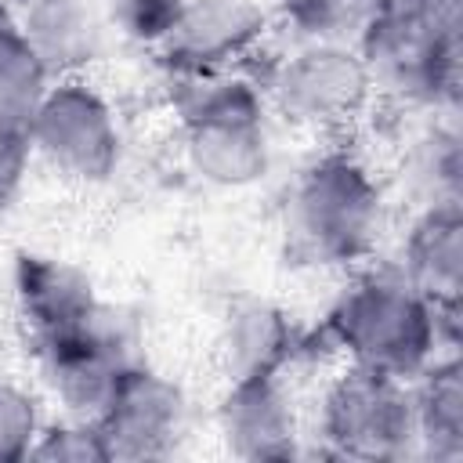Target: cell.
<instances>
[{"label":"cell","mask_w":463,"mask_h":463,"mask_svg":"<svg viewBox=\"0 0 463 463\" xmlns=\"http://www.w3.org/2000/svg\"><path fill=\"white\" fill-rule=\"evenodd\" d=\"M452 322L456 307L430 304L402 268H373L336 297L322 333L351 365L412 380L434 362L441 329Z\"/></svg>","instance_id":"cell-1"},{"label":"cell","mask_w":463,"mask_h":463,"mask_svg":"<svg viewBox=\"0 0 463 463\" xmlns=\"http://www.w3.org/2000/svg\"><path fill=\"white\" fill-rule=\"evenodd\" d=\"M170 101L184 127V152L192 170L221 188H246L271 166L264 130V90L232 69L177 72Z\"/></svg>","instance_id":"cell-2"},{"label":"cell","mask_w":463,"mask_h":463,"mask_svg":"<svg viewBox=\"0 0 463 463\" xmlns=\"http://www.w3.org/2000/svg\"><path fill=\"white\" fill-rule=\"evenodd\" d=\"M373 87L402 101L438 105L459 90V7H373L354 36Z\"/></svg>","instance_id":"cell-3"},{"label":"cell","mask_w":463,"mask_h":463,"mask_svg":"<svg viewBox=\"0 0 463 463\" xmlns=\"http://www.w3.org/2000/svg\"><path fill=\"white\" fill-rule=\"evenodd\" d=\"M286 203V235L311 264H358L380 235V184L347 152L318 156Z\"/></svg>","instance_id":"cell-4"},{"label":"cell","mask_w":463,"mask_h":463,"mask_svg":"<svg viewBox=\"0 0 463 463\" xmlns=\"http://www.w3.org/2000/svg\"><path fill=\"white\" fill-rule=\"evenodd\" d=\"M260 90L286 123L329 134L354 123L376 87L354 43L300 40V47L271 65Z\"/></svg>","instance_id":"cell-5"},{"label":"cell","mask_w":463,"mask_h":463,"mask_svg":"<svg viewBox=\"0 0 463 463\" xmlns=\"http://www.w3.org/2000/svg\"><path fill=\"white\" fill-rule=\"evenodd\" d=\"M318 438L351 459H402L416 452L412 387L365 365H347L322 394Z\"/></svg>","instance_id":"cell-6"},{"label":"cell","mask_w":463,"mask_h":463,"mask_svg":"<svg viewBox=\"0 0 463 463\" xmlns=\"http://www.w3.org/2000/svg\"><path fill=\"white\" fill-rule=\"evenodd\" d=\"M29 141L54 170L76 181H105L119 159V130L109 101L76 76L47 87L29 119Z\"/></svg>","instance_id":"cell-7"},{"label":"cell","mask_w":463,"mask_h":463,"mask_svg":"<svg viewBox=\"0 0 463 463\" xmlns=\"http://www.w3.org/2000/svg\"><path fill=\"white\" fill-rule=\"evenodd\" d=\"M134 347H137V340H134L130 322L119 311L101 304V311L83 329H76L65 340H54L47 347H36V351H40L43 373H47L54 394L65 402V409L72 416L94 420L101 412V405L109 402L112 387L119 383V376L130 365H137Z\"/></svg>","instance_id":"cell-8"},{"label":"cell","mask_w":463,"mask_h":463,"mask_svg":"<svg viewBox=\"0 0 463 463\" xmlns=\"http://www.w3.org/2000/svg\"><path fill=\"white\" fill-rule=\"evenodd\" d=\"M184 394L148 365H130L94 416L109 459H163L184 434Z\"/></svg>","instance_id":"cell-9"},{"label":"cell","mask_w":463,"mask_h":463,"mask_svg":"<svg viewBox=\"0 0 463 463\" xmlns=\"http://www.w3.org/2000/svg\"><path fill=\"white\" fill-rule=\"evenodd\" d=\"M264 25L268 14L257 0H184L159 47L177 72L232 69L260 43Z\"/></svg>","instance_id":"cell-10"},{"label":"cell","mask_w":463,"mask_h":463,"mask_svg":"<svg viewBox=\"0 0 463 463\" xmlns=\"http://www.w3.org/2000/svg\"><path fill=\"white\" fill-rule=\"evenodd\" d=\"M224 445L242 459H289L297 452V409L282 376L232 380L217 409Z\"/></svg>","instance_id":"cell-11"},{"label":"cell","mask_w":463,"mask_h":463,"mask_svg":"<svg viewBox=\"0 0 463 463\" xmlns=\"http://www.w3.org/2000/svg\"><path fill=\"white\" fill-rule=\"evenodd\" d=\"M14 297L36 347L72 336L101 311V300L94 297V286L83 271H76L65 260L36 257V253L18 257Z\"/></svg>","instance_id":"cell-12"},{"label":"cell","mask_w":463,"mask_h":463,"mask_svg":"<svg viewBox=\"0 0 463 463\" xmlns=\"http://www.w3.org/2000/svg\"><path fill=\"white\" fill-rule=\"evenodd\" d=\"M22 36L58 80L76 76L101 54V14L94 0H29L18 18Z\"/></svg>","instance_id":"cell-13"},{"label":"cell","mask_w":463,"mask_h":463,"mask_svg":"<svg viewBox=\"0 0 463 463\" xmlns=\"http://www.w3.org/2000/svg\"><path fill=\"white\" fill-rule=\"evenodd\" d=\"M402 275L438 307H459L463 289V221L456 203L427 206L402 250Z\"/></svg>","instance_id":"cell-14"},{"label":"cell","mask_w":463,"mask_h":463,"mask_svg":"<svg viewBox=\"0 0 463 463\" xmlns=\"http://www.w3.org/2000/svg\"><path fill=\"white\" fill-rule=\"evenodd\" d=\"M300 351L293 322L268 300L232 304L221 333V354L228 380L246 376H282V369Z\"/></svg>","instance_id":"cell-15"},{"label":"cell","mask_w":463,"mask_h":463,"mask_svg":"<svg viewBox=\"0 0 463 463\" xmlns=\"http://www.w3.org/2000/svg\"><path fill=\"white\" fill-rule=\"evenodd\" d=\"M412 409H416V452L434 459L463 456V376L459 365L430 362L420 376H412Z\"/></svg>","instance_id":"cell-16"},{"label":"cell","mask_w":463,"mask_h":463,"mask_svg":"<svg viewBox=\"0 0 463 463\" xmlns=\"http://www.w3.org/2000/svg\"><path fill=\"white\" fill-rule=\"evenodd\" d=\"M51 87V72L33 54L18 22L0 33V116L29 123L40 98Z\"/></svg>","instance_id":"cell-17"},{"label":"cell","mask_w":463,"mask_h":463,"mask_svg":"<svg viewBox=\"0 0 463 463\" xmlns=\"http://www.w3.org/2000/svg\"><path fill=\"white\" fill-rule=\"evenodd\" d=\"M279 11L297 40L354 43L369 18V0H279Z\"/></svg>","instance_id":"cell-18"},{"label":"cell","mask_w":463,"mask_h":463,"mask_svg":"<svg viewBox=\"0 0 463 463\" xmlns=\"http://www.w3.org/2000/svg\"><path fill=\"white\" fill-rule=\"evenodd\" d=\"M412 184L423 192L427 206L459 203V148L452 134L434 130L412 152Z\"/></svg>","instance_id":"cell-19"},{"label":"cell","mask_w":463,"mask_h":463,"mask_svg":"<svg viewBox=\"0 0 463 463\" xmlns=\"http://www.w3.org/2000/svg\"><path fill=\"white\" fill-rule=\"evenodd\" d=\"M25 459H47V463H105L109 449L101 441V430L94 420L72 416L69 423L40 427L33 449Z\"/></svg>","instance_id":"cell-20"},{"label":"cell","mask_w":463,"mask_h":463,"mask_svg":"<svg viewBox=\"0 0 463 463\" xmlns=\"http://www.w3.org/2000/svg\"><path fill=\"white\" fill-rule=\"evenodd\" d=\"M40 409L29 391L0 380V463L25 459L40 434Z\"/></svg>","instance_id":"cell-21"},{"label":"cell","mask_w":463,"mask_h":463,"mask_svg":"<svg viewBox=\"0 0 463 463\" xmlns=\"http://www.w3.org/2000/svg\"><path fill=\"white\" fill-rule=\"evenodd\" d=\"M105 4L112 22L141 43H163L184 7V0H105Z\"/></svg>","instance_id":"cell-22"},{"label":"cell","mask_w":463,"mask_h":463,"mask_svg":"<svg viewBox=\"0 0 463 463\" xmlns=\"http://www.w3.org/2000/svg\"><path fill=\"white\" fill-rule=\"evenodd\" d=\"M33 152V141H29V123L22 119H4L0 116V199L7 195V188L18 181L25 159Z\"/></svg>","instance_id":"cell-23"},{"label":"cell","mask_w":463,"mask_h":463,"mask_svg":"<svg viewBox=\"0 0 463 463\" xmlns=\"http://www.w3.org/2000/svg\"><path fill=\"white\" fill-rule=\"evenodd\" d=\"M14 22H18V18L11 14V7H7V4H0V33H4V29H11Z\"/></svg>","instance_id":"cell-24"},{"label":"cell","mask_w":463,"mask_h":463,"mask_svg":"<svg viewBox=\"0 0 463 463\" xmlns=\"http://www.w3.org/2000/svg\"><path fill=\"white\" fill-rule=\"evenodd\" d=\"M0 4H7V7H14V4H29V0H0Z\"/></svg>","instance_id":"cell-25"}]
</instances>
